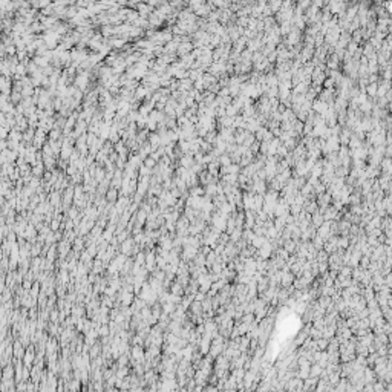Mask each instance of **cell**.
I'll list each match as a JSON object with an SVG mask.
<instances>
[{
    "mask_svg": "<svg viewBox=\"0 0 392 392\" xmlns=\"http://www.w3.org/2000/svg\"><path fill=\"white\" fill-rule=\"evenodd\" d=\"M42 170H43V166H42V163H38V167H34L32 168V173L38 176V175H42Z\"/></svg>",
    "mask_w": 392,
    "mask_h": 392,
    "instance_id": "7a4b0ae2",
    "label": "cell"
},
{
    "mask_svg": "<svg viewBox=\"0 0 392 392\" xmlns=\"http://www.w3.org/2000/svg\"><path fill=\"white\" fill-rule=\"evenodd\" d=\"M106 147H112V144H106ZM107 150H109V149H103L101 152H103V153H107ZM110 150H112V149H110Z\"/></svg>",
    "mask_w": 392,
    "mask_h": 392,
    "instance_id": "52a82bcc",
    "label": "cell"
},
{
    "mask_svg": "<svg viewBox=\"0 0 392 392\" xmlns=\"http://www.w3.org/2000/svg\"><path fill=\"white\" fill-rule=\"evenodd\" d=\"M182 166H190L192 164V159H190V156H185V158H182Z\"/></svg>",
    "mask_w": 392,
    "mask_h": 392,
    "instance_id": "5b68a950",
    "label": "cell"
},
{
    "mask_svg": "<svg viewBox=\"0 0 392 392\" xmlns=\"http://www.w3.org/2000/svg\"><path fill=\"white\" fill-rule=\"evenodd\" d=\"M155 163H156V161H153L152 158H147V159L144 161V166H146L147 168H152V167L155 166Z\"/></svg>",
    "mask_w": 392,
    "mask_h": 392,
    "instance_id": "3957f363",
    "label": "cell"
},
{
    "mask_svg": "<svg viewBox=\"0 0 392 392\" xmlns=\"http://www.w3.org/2000/svg\"><path fill=\"white\" fill-rule=\"evenodd\" d=\"M377 89H378V84H375V83L369 84L368 86V93H369L371 97H375L377 95Z\"/></svg>",
    "mask_w": 392,
    "mask_h": 392,
    "instance_id": "6da1fadb",
    "label": "cell"
},
{
    "mask_svg": "<svg viewBox=\"0 0 392 392\" xmlns=\"http://www.w3.org/2000/svg\"><path fill=\"white\" fill-rule=\"evenodd\" d=\"M115 196H117V190H115V188H112V190L107 192V199L115 201Z\"/></svg>",
    "mask_w": 392,
    "mask_h": 392,
    "instance_id": "277c9868",
    "label": "cell"
},
{
    "mask_svg": "<svg viewBox=\"0 0 392 392\" xmlns=\"http://www.w3.org/2000/svg\"><path fill=\"white\" fill-rule=\"evenodd\" d=\"M103 176H104V172L101 170V168H100V170H97V173H95V178H97L98 181H101V179H103Z\"/></svg>",
    "mask_w": 392,
    "mask_h": 392,
    "instance_id": "8992f818",
    "label": "cell"
}]
</instances>
